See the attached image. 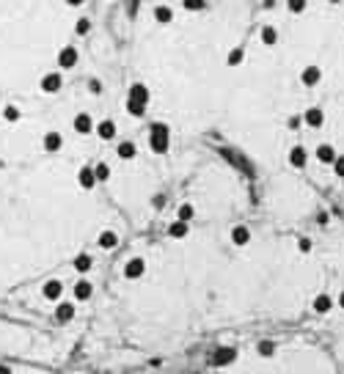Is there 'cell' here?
Returning <instances> with one entry per match:
<instances>
[{
    "label": "cell",
    "instance_id": "obj_39",
    "mask_svg": "<svg viewBox=\"0 0 344 374\" xmlns=\"http://www.w3.org/2000/svg\"><path fill=\"white\" fill-rule=\"evenodd\" d=\"M0 374H11V369L9 366H0Z\"/></svg>",
    "mask_w": 344,
    "mask_h": 374
},
{
    "label": "cell",
    "instance_id": "obj_41",
    "mask_svg": "<svg viewBox=\"0 0 344 374\" xmlns=\"http://www.w3.org/2000/svg\"><path fill=\"white\" fill-rule=\"evenodd\" d=\"M330 3H341V0H330Z\"/></svg>",
    "mask_w": 344,
    "mask_h": 374
},
{
    "label": "cell",
    "instance_id": "obj_19",
    "mask_svg": "<svg viewBox=\"0 0 344 374\" xmlns=\"http://www.w3.org/2000/svg\"><path fill=\"white\" fill-rule=\"evenodd\" d=\"M55 317H58V322H72L75 319V303H61L55 308Z\"/></svg>",
    "mask_w": 344,
    "mask_h": 374
},
{
    "label": "cell",
    "instance_id": "obj_14",
    "mask_svg": "<svg viewBox=\"0 0 344 374\" xmlns=\"http://www.w3.org/2000/svg\"><path fill=\"white\" fill-rule=\"evenodd\" d=\"M187 231H190V223H185V220H174L171 226H168V237H174V240H185Z\"/></svg>",
    "mask_w": 344,
    "mask_h": 374
},
{
    "label": "cell",
    "instance_id": "obj_32",
    "mask_svg": "<svg viewBox=\"0 0 344 374\" xmlns=\"http://www.w3.org/2000/svg\"><path fill=\"white\" fill-rule=\"evenodd\" d=\"M286 9L292 11V14H303V11H306V0H286Z\"/></svg>",
    "mask_w": 344,
    "mask_h": 374
},
{
    "label": "cell",
    "instance_id": "obj_7",
    "mask_svg": "<svg viewBox=\"0 0 344 374\" xmlns=\"http://www.w3.org/2000/svg\"><path fill=\"white\" fill-rule=\"evenodd\" d=\"M303 121H306L311 130H320V127L325 124V110H322V107H308L306 116H303Z\"/></svg>",
    "mask_w": 344,
    "mask_h": 374
},
{
    "label": "cell",
    "instance_id": "obj_22",
    "mask_svg": "<svg viewBox=\"0 0 344 374\" xmlns=\"http://www.w3.org/2000/svg\"><path fill=\"white\" fill-rule=\"evenodd\" d=\"M154 19H157V22H163V25H168L174 19L171 6H154Z\"/></svg>",
    "mask_w": 344,
    "mask_h": 374
},
{
    "label": "cell",
    "instance_id": "obj_33",
    "mask_svg": "<svg viewBox=\"0 0 344 374\" xmlns=\"http://www.w3.org/2000/svg\"><path fill=\"white\" fill-rule=\"evenodd\" d=\"M242 55H245V52H242L240 47H237V50H232V52H228V58H226L228 66H240L242 64Z\"/></svg>",
    "mask_w": 344,
    "mask_h": 374
},
{
    "label": "cell",
    "instance_id": "obj_28",
    "mask_svg": "<svg viewBox=\"0 0 344 374\" xmlns=\"http://www.w3.org/2000/svg\"><path fill=\"white\" fill-rule=\"evenodd\" d=\"M193 217H195V209H193V204H182V207H179V217H177V220H185V223H190Z\"/></svg>",
    "mask_w": 344,
    "mask_h": 374
},
{
    "label": "cell",
    "instance_id": "obj_1",
    "mask_svg": "<svg viewBox=\"0 0 344 374\" xmlns=\"http://www.w3.org/2000/svg\"><path fill=\"white\" fill-rule=\"evenodd\" d=\"M149 146H152L154 154H165L168 152V146H171V130H168V124H152Z\"/></svg>",
    "mask_w": 344,
    "mask_h": 374
},
{
    "label": "cell",
    "instance_id": "obj_26",
    "mask_svg": "<svg viewBox=\"0 0 344 374\" xmlns=\"http://www.w3.org/2000/svg\"><path fill=\"white\" fill-rule=\"evenodd\" d=\"M127 113H130L132 119H140V116L146 113V105H140V102H132V99H127Z\"/></svg>",
    "mask_w": 344,
    "mask_h": 374
},
{
    "label": "cell",
    "instance_id": "obj_5",
    "mask_svg": "<svg viewBox=\"0 0 344 374\" xmlns=\"http://www.w3.org/2000/svg\"><path fill=\"white\" fill-rule=\"evenodd\" d=\"M234 360H237V350H234V347H220L212 355L215 366H228V363H234Z\"/></svg>",
    "mask_w": 344,
    "mask_h": 374
},
{
    "label": "cell",
    "instance_id": "obj_18",
    "mask_svg": "<svg viewBox=\"0 0 344 374\" xmlns=\"http://www.w3.org/2000/svg\"><path fill=\"white\" fill-rule=\"evenodd\" d=\"M61 146H64V138H61V132H47V135H44V149H47L50 154L61 152Z\"/></svg>",
    "mask_w": 344,
    "mask_h": 374
},
{
    "label": "cell",
    "instance_id": "obj_30",
    "mask_svg": "<svg viewBox=\"0 0 344 374\" xmlns=\"http://www.w3.org/2000/svg\"><path fill=\"white\" fill-rule=\"evenodd\" d=\"M182 6H185L187 11H204L207 9V0H182Z\"/></svg>",
    "mask_w": 344,
    "mask_h": 374
},
{
    "label": "cell",
    "instance_id": "obj_23",
    "mask_svg": "<svg viewBox=\"0 0 344 374\" xmlns=\"http://www.w3.org/2000/svg\"><path fill=\"white\" fill-rule=\"evenodd\" d=\"M262 44H267V47L278 44V31H275L273 25H265V28H262Z\"/></svg>",
    "mask_w": 344,
    "mask_h": 374
},
{
    "label": "cell",
    "instance_id": "obj_13",
    "mask_svg": "<svg viewBox=\"0 0 344 374\" xmlns=\"http://www.w3.org/2000/svg\"><path fill=\"white\" fill-rule=\"evenodd\" d=\"M42 292H44L47 300H61V295H64V283L52 278V281H47V283H44V289H42Z\"/></svg>",
    "mask_w": 344,
    "mask_h": 374
},
{
    "label": "cell",
    "instance_id": "obj_27",
    "mask_svg": "<svg viewBox=\"0 0 344 374\" xmlns=\"http://www.w3.org/2000/svg\"><path fill=\"white\" fill-rule=\"evenodd\" d=\"M94 176H97V182H107L110 179V165H107V162H99V165L94 168Z\"/></svg>",
    "mask_w": 344,
    "mask_h": 374
},
{
    "label": "cell",
    "instance_id": "obj_36",
    "mask_svg": "<svg viewBox=\"0 0 344 374\" xmlns=\"http://www.w3.org/2000/svg\"><path fill=\"white\" fill-rule=\"evenodd\" d=\"M89 91L91 94H102V80H89Z\"/></svg>",
    "mask_w": 344,
    "mask_h": 374
},
{
    "label": "cell",
    "instance_id": "obj_20",
    "mask_svg": "<svg viewBox=\"0 0 344 374\" xmlns=\"http://www.w3.org/2000/svg\"><path fill=\"white\" fill-rule=\"evenodd\" d=\"M311 308L317 311V314H328V311L333 308V300H330L328 295H317L314 303H311Z\"/></svg>",
    "mask_w": 344,
    "mask_h": 374
},
{
    "label": "cell",
    "instance_id": "obj_37",
    "mask_svg": "<svg viewBox=\"0 0 344 374\" xmlns=\"http://www.w3.org/2000/svg\"><path fill=\"white\" fill-rule=\"evenodd\" d=\"M298 248L303 250V253H308V250H311V240H308V237H300V240H298Z\"/></svg>",
    "mask_w": 344,
    "mask_h": 374
},
{
    "label": "cell",
    "instance_id": "obj_40",
    "mask_svg": "<svg viewBox=\"0 0 344 374\" xmlns=\"http://www.w3.org/2000/svg\"><path fill=\"white\" fill-rule=\"evenodd\" d=\"M339 305H341V308H344V292H341V295H339Z\"/></svg>",
    "mask_w": 344,
    "mask_h": 374
},
{
    "label": "cell",
    "instance_id": "obj_17",
    "mask_svg": "<svg viewBox=\"0 0 344 374\" xmlns=\"http://www.w3.org/2000/svg\"><path fill=\"white\" fill-rule=\"evenodd\" d=\"M77 182L83 190H91L94 185H97V176H94V168H80L77 171Z\"/></svg>",
    "mask_w": 344,
    "mask_h": 374
},
{
    "label": "cell",
    "instance_id": "obj_29",
    "mask_svg": "<svg viewBox=\"0 0 344 374\" xmlns=\"http://www.w3.org/2000/svg\"><path fill=\"white\" fill-rule=\"evenodd\" d=\"M3 119H6V121H11V124H14V121H19V119H22V113H19V107H14V105H9V107H6V110H3Z\"/></svg>",
    "mask_w": 344,
    "mask_h": 374
},
{
    "label": "cell",
    "instance_id": "obj_38",
    "mask_svg": "<svg viewBox=\"0 0 344 374\" xmlns=\"http://www.w3.org/2000/svg\"><path fill=\"white\" fill-rule=\"evenodd\" d=\"M64 3H66V6H83L85 0H64Z\"/></svg>",
    "mask_w": 344,
    "mask_h": 374
},
{
    "label": "cell",
    "instance_id": "obj_25",
    "mask_svg": "<svg viewBox=\"0 0 344 374\" xmlns=\"http://www.w3.org/2000/svg\"><path fill=\"white\" fill-rule=\"evenodd\" d=\"M75 270H77V273H89V270H91V256L89 253L75 256Z\"/></svg>",
    "mask_w": 344,
    "mask_h": 374
},
{
    "label": "cell",
    "instance_id": "obj_15",
    "mask_svg": "<svg viewBox=\"0 0 344 374\" xmlns=\"http://www.w3.org/2000/svg\"><path fill=\"white\" fill-rule=\"evenodd\" d=\"M97 135H99L102 140H113V138H116V124H113L110 119L99 121V124H97Z\"/></svg>",
    "mask_w": 344,
    "mask_h": 374
},
{
    "label": "cell",
    "instance_id": "obj_9",
    "mask_svg": "<svg viewBox=\"0 0 344 374\" xmlns=\"http://www.w3.org/2000/svg\"><path fill=\"white\" fill-rule=\"evenodd\" d=\"M72 127H75V132H77V135H89V132H94V121H91V116H89V113H77V116H75V121H72Z\"/></svg>",
    "mask_w": 344,
    "mask_h": 374
},
{
    "label": "cell",
    "instance_id": "obj_2",
    "mask_svg": "<svg viewBox=\"0 0 344 374\" xmlns=\"http://www.w3.org/2000/svg\"><path fill=\"white\" fill-rule=\"evenodd\" d=\"M77 61H80V52H77L75 44L61 47V52H58V66H61V69H75Z\"/></svg>",
    "mask_w": 344,
    "mask_h": 374
},
{
    "label": "cell",
    "instance_id": "obj_35",
    "mask_svg": "<svg viewBox=\"0 0 344 374\" xmlns=\"http://www.w3.org/2000/svg\"><path fill=\"white\" fill-rule=\"evenodd\" d=\"M333 171H336V176H341V179H344V154H339V157H336Z\"/></svg>",
    "mask_w": 344,
    "mask_h": 374
},
{
    "label": "cell",
    "instance_id": "obj_12",
    "mask_svg": "<svg viewBox=\"0 0 344 374\" xmlns=\"http://www.w3.org/2000/svg\"><path fill=\"white\" fill-rule=\"evenodd\" d=\"M232 242L237 245V248L248 245V242H251V228H248V226H234L232 228Z\"/></svg>",
    "mask_w": 344,
    "mask_h": 374
},
{
    "label": "cell",
    "instance_id": "obj_16",
    "mask_svg": "<svg viewBox=\"0 0 344 374\" xmlns=\"http://www.w3.org/2000/svg\"><path fill=\"white\" fill-rule=\"evenodd\" d=\"M97 245L102 250H113L119 245V237H116V231H102V234L97 237Z\"/></svg>",
    "mask_w": 344,
    "mask_h": 374
},
{
    "label": "cell",
    "instance_id": "obj_21",
    "mask_svg": "<svg viewBox=\"0 0 344 374\" xmlns=\"http://www.w3.org/2000/svg\"><path fill=\"white\" fill-rule=\"evenodd\" d=\"M91 295H94L91 281H77V283H75V300H89Z\"/></svg>",
    "mask_w": 344,
    "mask_h": 374
},
{
    "label": "cell",
    "instance_id": "obj_4",
    "mask_svg": "<svg viewBox=\"0 0 344 374\" xmlns=\"http://www.w3.org/2000/svg\"><path fill=\"white\" fill-rule=\"evenodd\" d=\"M144 273H146V262H144V259H138V256L124 264V278H130V281H138V278L144 275Z\"/></svg>",
    "mask_w": 344,
    "mask_h": 374
},
{
    "label": "cell",
    "instance_id": "obj_11",
    "mask_svg": "<svg viewBox=\"0 0 344 374\" xmlns=\"http://www.w3.org/2000/svg\"><path fill=\"white\" fill-rule=\"evenodd\" d=\"M289 162H292V168H306L308 152L303 146H292V152H289Z\"/></svg>",
    "mask_w": 344,
    "mask_h": 374
},
{
    "label": "cell",
    "instance_id": "obj_3",
    "mask_svg": "<svg viewBox=\"0 0 344 374\" xmlns=\"http://www.w3.org/2000/svg\"><path fill=\"white\" fill-rule=\"evenodd\" d=\"M39 85H42L44 94H58L61 85H64V77H61V72H47Z\"/></svg>",
    "mask_w": 344,
    "mask_h": 374
},
{
    "label": "cell",
    "instance_id": "obj_6",
    "mask_svg": "<svg viewBox=\"0 0 344 374\" xmlns=\"http://www.w3.org/2000/svg\"><path fill=\"white\" fill-rule=\"evenodd\" d=\"M314 157L320 160L322 165H333L339 154H336V149L330 146V143H320V146H317V152H314Z\"/></svg>",
    "mask_w": 344,
    "mask_h": 374
},
{
    "label": "cell",
    "instance_id": "obj_31",
    "mask_svg": "<svg viewBox=\"0 0 344 374\" xmlns=\"http://www.w3.org/2000/svg\"><path fill=\"white\" fill-rule=\"evenodd\" d=\"M256 352H259L262 358H270L275 352V344L273 341H259V347H256Z\"/></svg>",
    "mask_w": 344,
    "mask_h": 374
},
{
    "label": "cell",
    "instance_id": "obj_10",
    "mask_svg": "<svg viewBox=\"0 0 344 374\" xmlns=\"http://www.w3.org/2000/svg\"><path fill=\"white\" fill-rule=\"evenodd\" d=\"M320 80H322V69H320V66H306V69L300 72V83L308 85V88L317 85Z\"/></svg>",
    "mask_w": 344,
    "mask_h": 374
},
{
    "label": "cell",
    "instance_id": "obj_8",
    "mask_svg": "<svg viewBox=\"0 0 344 374\" xmlns=\"http://www.w3.org/2000/svg\"><path fill=\"white\" fill-rule=\"evenodd\" d=\"M127 99L140 102V105H149L152 94H149V88H146L144 83H132V85H130V97H127Z\"/></svg>",
    "mask_w": 344,
    "mask_h": 374
},
{
    "label": "cell",
    "instance_id": "obj_34",
    "mask_svg": "<svg viewBox=\"0 0 344 374\" xmlns=\"http://www.w3.org/2000/svg\"><path fill=\"white\" fill-rule=\"evenodd\" d=\"M75 31H77V36H85V33L91 31V22H89V19H85V17H80V19H77V28H75Z\"/></svg>",
    "mask_w": 344,
    "mask_h": 374
},
{
    "label": "cell",
    "instance_id": "obj_24",
    "mask_svg": "<svg viewBox=\"0 0 344 374\" xmlns=\"http://www.w3.org/2000/svg\"><path fill=\"white\" fill-rule=\"evenodd\" d=\"M135 154H138V149H135L132 140H124V143H119V157H121V160H132Z\"/></svg>",
    "mask_w": 344,
    "mask_h": 374
}]
</instances>
